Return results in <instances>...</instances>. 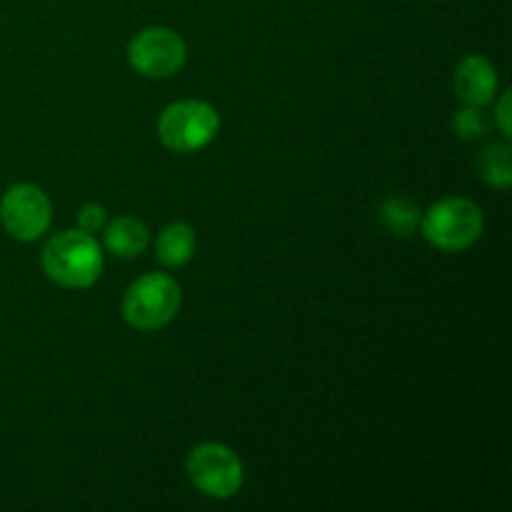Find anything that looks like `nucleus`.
I'll return each mask as SVG.
<instances>
[{
    "mask_svg": "<svg viewBox=\"0 0 512 512\" xmlns=\"http://www.w3.org/2000/svg\"><path fill=\"white\" fill-rule=\"evenodd\" d=\"M40 265L53 283L83 290L98 283L103 273V250L85 230H63L45 243Z\"/></svg>",
    "mask_w": 512,
    "mask_h": 512,
    "instance_id": "f257e3e1",
    "label": "nucleus"
},
{
    "mask_svg": "<svg viewBox=\"0 0 512 512\" xmlns=\"http://www.w3.org/2000/svg\"><path fill=\"white\" fill-rule=\"evenodd\" d=\"M425 240L443 253H463L473 248L485 230V215L468 198H443L420 215Z\"/></svg>",
    "mask_w": 512,
    "mask_h": 512,
    "instance_id": "f03ea898",
    "label": "nucleus"
},
{
    "mask_svg": "<svg viewBox=\"0 0 512 512\" xmlns=\"http://www.w3.org/2000/svg\"><path fill=\"white\" fill-rule=\"evenodd\" d=\"M180 285L165 273H148L135 280L123 298V318L135 330H160L178 315Z\"/></svg>",
    "mask_w": 512,
    "mask_h": 512,
    "instance_id": "7ed1b4c3",
    "label": "nucleus"
},
{
    "mask_svg": "<svg viewBox=\"0 0 512 512\" xmlns=\"http://www.w3.org/2000/svg\"><path fill=\"white\" fill-rule=\"evenodd\" d=\"M220 115L205 100H178L160 113L158 135L173 153H198L218 135Z\"/></svg>",
    "mask_w": 512,
    "mask_h": 512,
    "instance_id": "20e7f679",
    "label": "nucleus"
},
{
    "mask_svg": "<svg viewBox=\"0 0 512 512\" xmlns=\"http://www.w3.org/2000/svg\"><path fill=\"white\" fill-rule=\"evenodd\" d=\"M185 470L195 488L215 500L233 498L243 485V463L223 443H200L190 450Z\"/></svg>",
    "mask_w": 512,
    "mask_h": 512,
    "instance_id": "39448f33",
    "label": "nucleus"
},
{
    "mask_svg": "<svg viewBox=\"0 0 512 512\" xmlns=\"http://www.w3.org/2000/svg\"><path fill=\"white\" fill-rule=\"evenodd\" d=\"M188 58L185 40L173 28H145L130 40L128 63L143 78H170L178 73Z\"/></svg>",
    "mask_w": 512,
    "mask_h": 512,
    "instance_id": "423d86ee",
    "label": "nucleus"
},
{
    "mask_svg": "<svg viewBox=\"0 0 512 512\" xmlns=\"http://www.w3.org/2000/svg\"><path fill=\"white\" fill-rule=\"evenodd\" d=\"M0 220L10 238L30 243L48 233L53 220V203L38 185H13L0 203Z\"/></svg>",
    "mask_w": 512,
    "mask_h": 512,
    "instance_id": "0eeeda50",
    "label": "nucleus"
},
{
    "mask_svg": "<svg viewBox=\"0 0 512 512\" xmlns=\"http://www.w3.org/2000/svg\"><path fill=\"white\" fill-rule=\"evenodd\" d=\"M453 88L465 105L485 108L498 98V70L485 55H468L455 70Z\"/></svg>",
    "mask_w": 512,
    "mask_h": 512,
    "instance_id": "6e6552de",
    "label": "nucleus"
},
{
    "mask_svg": "<svg viewBox=\"0 0 512 512\" xmlns=\"http://www.w3.org/2000/svg\"><path fill=\"white\" fill-rule=\"evenodd\" d=\"M105 248L110 250L118 258H138L140 253H145V248L150 245V233L148 225L143 220L133 218V215H123V218H115L113 223L105 225Z\"/></svg>",
    "mask_w": 512,
    "mask_h": 512,
    "instance_id": "1a4fd4ad",
    "label": "nucleus"
},
{
    "mask_svg": "<svg viewBox=\"0 0 512 512\" xmlns=\"http://www.w3.org/2000/svg\"><path fill=\"white\" fill-rule=\"evenodd\" d=\"M195 253V230L188 223H170L155 240V255L165 268H183Z\"/></svg>",
    "mask_w": 512,
    "mask_h": 512,
    "instance_id": "9d476101",
    "label": "nucleus"
},
{
    "mask_svg": "<svg viewBox=\"0 0 512 512\" xmlns=\"http://www.w3.org/2000/svg\"><path fill=\"white\" fill-rule=\"evenodd\" d=\"M478 173L488 185L498 190H508L512 183V150L508 140L493 143L480 153Z\"/></svg>",
    "mask_w": 512,
    "mask_h": 512,
    "instance_id": "9b49d317",
    "label": "nucleus"
},
{
    "mask_svg": "<svg viewBox=\"0 0 512 512\" xmlns=\"http://www.w3.org/2000/svg\"><path fill=\"white\" fill-rule=\"evenodd\" d=\"M380 220L395 235H410L420 223V208L408 198H388L380 208Z\"/></svg>",
    "mask_w": 512,
    "mask_h": 512,
    "instance_id": "f8f14e48",
    "label": "nucleus"
},
{
    "mask_svg": "<svg viewBox=\"0 0 512 512\" xmlns=\"http://www.w3.org/2000/svg\"><path fill=\"white\" fill-rule=\"evenodd\" d=\"M455 133L463 140H478L488 133V120L480 113V108H473V105H465L463 110H458L453 118Z\"/></svg>",
    "mask_w": 512,
    "mask_h": 512,
    "instance_id": "ddd939ff",
    "label": "nucleus"
},
{
    "mask_svg": "<svg viewBox=\"0 0 512 512\" xmlns=\"http://www.w3.org/2000/svg\"><path fill=\"white\" fill-rule=\"evenodd\" d=\"M105 223H108V210H105L100 203H88L80 208V213H78L80 230H85V233L93 235V233H98V230H103Z\"/></svg>",
    "mask_w": 512,
    "mask_h": 512,
    "instance_id": "4468645a",
    "label": "nucleus"
},
{
    "mask_svg": "<svg viewBox=\"0 0 512 512\" xmlns=\"http://www.w3.org/2000/svg\"><path fill=\"white\" fill-rule=\"evenodd\" d=\"M495 120H498V128L503 133L505 140L512 138V125H510V90H505L503 98L495 105Z\"/></svg>",
    "mask_w": 512,
    "mask_h": 512,
    "instance_id": "2eb2a0df",
    "label": "nucleus"
}]
</instances>
